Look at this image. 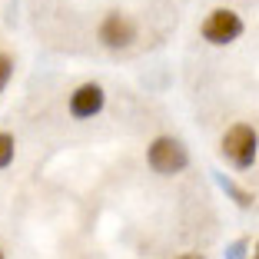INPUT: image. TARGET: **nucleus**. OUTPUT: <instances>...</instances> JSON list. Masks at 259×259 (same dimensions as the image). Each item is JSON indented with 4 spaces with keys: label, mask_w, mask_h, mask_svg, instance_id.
I'll return each mask as SVG.
<instances>
[{
    "label": "nucleus",
    "mask_w": 259,
    "mask_h": 259,
    "mask_svg": "<svg viewBox=\"0 0 259 259\" xmlns=\"http://www.w3.org/2000/svg\"><path fill=\"white\" fill-rule=\"evenodd\" d=\"M256 143H259L256 130H252L249 123H236V126H229L226 137H223V156L236 169H246L256 160Z\"/></svg>",
    "instance_id": "obj_1"
},
{
    "label": "nucleus",
    "mask_w": 259,
    "mask_h": 259,
    "mask_svg": "<svg viewBox=\"0 0 259 259\" xmlns=\"http://www.w3.org/2000/svg\"><path fill=\"white\" fill-rule=\"evenodd\" d=\"M146 160H150V166L156 169V173L173 176V173H180V169L190 163V153H186V146L180 143V140L160 137V140H153L150 153H146Z\"/></svg>",
    "instance_id": "obj_2"
},
{
    "label": "nucleus",
    "mask_w": 259,
    "mask_h": 259,
    "mask_svg": "<svg viewBox=\"0 0 259 259\" xmlns=\"http://www.w3.org/2000/svg\"><path fill=\"white\" fill-rule=\"evenodd\" d=\"M239 33H243V20H239V14H233V10H226V7L213 10V14L203 20V37L209 40V44H233Z\"/></svg>",
    "instance_id": "obj_3"
},
{
    "label": "nucleus",
    "mask_w": 259,
    "mask_h": 259,
    "mask_svg": "<svg viewBox=\"0 0 259 259\" xmlns=\"http://www.w3.org/2000/svg\"><path fill=\"white\" fill-rule=\"evenodd\" d=\"M133 37H137V23L130 20V17H123V14H110L107 20L100 23V40L107 47H113V50L130 47Z\"/></svg>",
    "instance_id": "obj_4"
},
{
    "label": "nucleus",
    "mask_w": 259,
    "mask_h": 259,
    "mask_svg": "<svg viewBox=\"0 0 259 259\" xmlns=\"http://www.w3.org/2000/svg\"><path fill=\"white\" fill-rule=\"evenodd\" d=\"M103 110V87L100 83H83L70 93V113L76 120H87V116L100 113Z\"/></svg>",
    "instance_id": "obj_5"
},
{
    "label": "nucleus",
    "mask_w": 259,
    "mask_h": 259,
    "mask_svg": "<svg viewBox=\"0 0 259 259\" xmlns=\"http://www.w3.org/2000/svg\"><path fill=\"white\" fill-rule=\"evenodd\" d=\"M220 186H223V190H226V193H229V196H233V199H236L239 206H252V193L239 190L236 183H229V180H223V176H220Z\"/></svg>",
    "instance_id": "obj_6"
},
{
    "label": "nucleus",
    "mask_w": 259,
    "mask_h": 259,
    "mask_svg": "<svg viewBox=\"0 0 259 259\" xmlns=\"http://www.w3.org/2000/svg\"><path fill=\"white\" fill-rule=\"evenodd\" d=\"M14 137L10 133H0V169L4 166H10V160H14Z\"/></svg>",
    "instance_id": "obj_7"
},
{
    "label": "nucleus",
    "mask_w": 259,
    "mask_h": 259,
    "mask_svg": "<svg viewBox=\"0 0 259 259\" xmlns=\"http://www.w3.org/2000/svg\"><path fill=\"white\" fill-rule=\"evenodd\" d=\"M10 73H14V60H10L7 54H0V90H4V87H7Z\"/></svg>",
    "instance_id": "obj_8"
},
{
    "label": "nucleus",
    "mask_w": 259,
    "mask_h": 259,
    "mask_svg": "<svg viewBox=\"0 0 259 259\" xmlns=\"http://www.w3.org/2000/svg\"><path fill=\"white\" fill-rule=\"evenodd\" d=\"M243 252H246V239H236V243L229 246V252H226V259H243Z\"/></svg>",
    "instance_id": "obj_9"
},
{
    "label": "nucleus",
    "mask_w": 259,
    "mask_h": 259,
    "mask_svg": "<svg viewBox=\"0 0 259 259\" xmlns=\"http://www.w3.org/2000/svg\"><path fill=\"white\" fill-rule=\"evenodd\" d=\"M176 259H206V256H199V252H183V256H176Z\"/></svg>",
    "instance_id": "obj_10"
},
{
    "label": "nucleus",
    "mask_w": 259,
    "mask_h": 259,
    "mask_svg": "<svg viewBox=\"0 0 259 259\" xmlns=\"http://www.w3.org/2000/svg\"><path fill=\"white\" fill-rule=\"evenodd\" d=\"M252 259H259V243H256V256H252Z\"/></svg>",
    "instance_id": "obj_11"
},
{
    "label": "nucleus",
    "mask_w": 259,
    "mask_h": 259,
    "mask_svg": "<svg viewBox=\"0 0 259 259\" xmlns=\"http://www.w3.org/2000/svg\"><path fill=\"white\" fill-rule=\"evenodd\" d=\"M0 259H4V252H0Z\"/></svg>",
    "instance_id": "obj_12"
}]
</instances>
